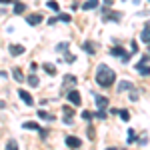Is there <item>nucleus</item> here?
Here are the masks:
<instances>
[{"instance_id":"29","label":"nucleus","mask_w":150,"mask_h":150,"mask_svg":"<svg viewBox=\"0 0 150 150\" xmlns=\"http://www.w3.org/2000/svg\"><path fill=\"white\" fill-rule=\"evenodd\" d=\"M62 112H64V114L68 116V118H72V114H74V112H72V108H70V106H64V108H62Z\"/></svg>"},{"instance_id":"13","label":"nucleus","mask_w":150,"mask_h":150,"mask_svg":"<svg viewBox=\"0 0 150 150\" xmlns=\"http://www.w3.org/2000/svg\"><path fill=\"white\" fill-rule=\"evenodd\" d=\"M140 38H142V42H144V44H148V42H150V34H148V22L144 24V30H142V34H140Z\"/></svg>"},{"instance_id":"16","label":"nucleus","mask_w":150,"mask_h":150,"mask_svg":"<svg viewBox=\"0 0 150 150\" xmlns=\"http://www.w3.org/2000/svg\"><path fill=\"white\" fill-rule=\"evenodd\" d=\"M24 10H26V4H22V2H14V14H22Z\"/></svg>"},{"instance_id":"22","label":"nucleus","mask_w":150,"mask_h":150,"mask_svg":"<svg viewBox=\"0 0 150 150\" xmlns=\"http://www.w3.org/2000/svg\"><path fill=\"white\" fill-rule=\"evenodd\" d=\"M28 82H30V86H32V88H38V84H40L34 74H32V76H28Z\"/></svg>"},{"instance_id":"27","label":"nucleus","mask_w":150,"mask_h":150,"mask_svg":"<svg viewBox=\"0 0 150 150\" xmlns=\"http://www.w3.org/2000/svg\"><path fill=\"white\" fill-rule=\"evenodd\" d=\"M46 4H48V8H50V10H58V2H56V0H48Z\"/></svg>"},{"instance_id":"9","label":"nucleus","mask_w":150,"mask_h":150,"mask_svg":"<svg viewBox=\"0 0 150 150\" xmlns=\"http://www.w3.org/2000/svg\"><path fill=\"white\" fill-rule=\"evenodd\" d=\"M26 22L30 24V26H38V24L42 22V16L40 14H30V16H26Z\"/></svg>"},{"instance_id":"33","label":"nucleus","mask_w":150,"mask_h":150,"mask_svg":"<svg viewBox=\"0 0 150 150\" xmlns=\"http://www.w3.org/2000/svg\"><path fill=\"white\" fill-rule=\"evenodd\" d=\"M112 2H114V0H104V4H106V6H112Z\"/></svg>"},{"instance_id":"26","label":"nucleus","mask_w":150,"mask_h":150,"mask_svg":"<svg viewBox=\"0 0 150 150\" xmlns=\"http://www.w3.org/2000/svg\"><path fill=\"white\" fill-rule=\"evenodd\" d=\"M134 140H136V134H134V130L130 128V130H128V144H132Z\"/></svg>"},{"instance_id":"12","label":"nucleus","mask_w":150,"mask_h":150,"mask_svg":"<svg viewBox=\"0 0 150 150\" xmlns=\"http://www.w3.org/2000/svg\"><path fill=\"white\" fill-rule=\"evenodd\" d=\"M134 86H132V82H128V80H122L120 84H118V92H124V90H132Z\"/></svg>"},{"instance_id":"30","label":"nucleus","mask_w":150,"mask_h":150,"mask_svg":"<svg viewBox=\"0 0 150 150\" xmlns=\"http://www.w3.org/2000/svg\"><path fill=\"white\" fill-rule=\"evenodd\" d=\"M82 118H84V120H90V118H92V114L86 110V112H82Z\"/></svg>"},{"instance_id":"23","label":"nucleus","mask_w":150,"mask_h":150,"mask_svg":"<svg viewBox=\"0 0 150 150\" xmlns=\"http://www.w3.org/2000/svg\"><path fill=\"white\" fill-rule=\"evenodd\" d=\"M54 20H56V22H58V20H62V22H70L72 18H70L68 14H58V16H56V18H54Z\"/></svg>"},{"instance_id":"4","label":"nucleus","mask_w":150,"mask_h":150,"mask_svg":"<svg viewBox=\"0 0 150 150\" xmlns=\"http://www.w3.org/2000/svg\"><path fill=\"white\" fill-rule=\"evenodd\" d=\"M136 70H138L142 76H148V54H144V56L140 58V62H138V66H136Z\"/></svg>"},{"instance_id":"5","label":"nucleus","mask_w":150,"mask_h":150,"mask_svg":"<svg viewBox=\"0 0 150 150\" xmlns=\"http://www.w3.org/2000/svg\"><path fill=\"white\" fill-rule=\"evenodd\" d=\"M94 102L98 106V110H106V106H108V98L102 96V94H94Z\"/></svg>"},{"instance_id":"10","label":"nucleus","mask_w":150,"mask_h":150,"mask_svg":"<svg viewBox=\"0 0 150 150\" xmlns=\"http://www.w3.org/2000/svg\"><path fill=\"white\" fill-rule=\"evenodd\" d=\"M98 4H100V0H86V2L82 4V10H92V8H98Z\"/></svg>"},{"instance_id":"24","label":"nucleus","mask_w":150,"mask_h":150,"mask_svg":"<svg viewBox=\"0 0 150 150\" xmlns=\"http://www.w3.org/2000/svg\"><path fill=\"white\" fill-rule=\"evenodd\" d=\"M118 114H120V118H122L124 122H128V120H130V114H128V110H118Z\"/></svg>"},{"instance_id":"20","label":"nucleus","mask_w":150,"mask_h":150,"mask_svg":"<svg viewBox=\"0 0 150 150\" xmlns=\"http://www.w3.org/2000/svg\"><path fill=\"white\" fill-rule=\"evenodd\" d=\"M22 128H26V130H40V126H38L36 122H24Z\"/></svg>"},{"instance_id":"15","label":"nucleus","mask_w":150,"mask_h":150,"mask_svg":"<svg viewBox=\"0 0 150 150\" xmlns=\"http://www.w3.org/2000/svg\"><path fill=\"white\" fill-rule=\"evenodd\" d=\"M84 50H86L88 54H94V52H96V44L88 40V42H84Z\"/></svg>"},{"instance_id":"21","label":"nucleus","mask_w":150,"mask_h":150,"mask_svg":"<svg viewBox=\"0 0 150 150\" xmlns=\"http://www.w3.org/2000/svg\"><path fill=\"white\" fill-rule=\"evenodd\" d=\"M120 16H122V14H120V12H112V14H110V16H104V20H110V18H112V20H114V22H118V20H120Z\"/></svg>"},{"instance_id":"34","label":"nucleus","mask_w":150,"mask_h":150,"mask_svg":"<svg viewBox=\"0 0 150 150\" xmlns=\"http://www.w3.org/2000/svg\"><path fill=\"white\" fill-rule=\"evenodd\" d=\"M106 150H116V148H106Z\"/></svg>"},{"instance_id":"18","label":"nucleus","mask_w":150,"mask_h":150,"mask_svg":"<svg viewBox=\"0 0 150 150\" xmlns=\"http://www.w3.org/2000/svg\"><path fill=\"white\" fill-rule=\"evenodd\" d=\"M38 116H40L42 120H48V122H52V120H54V116H52V114H48L46 110H38Z\"/></svg>"},{"instance_id":"17","label":"nucleus","mask_w":150,"mask_h":150,"mask_svg":"<svg viewBox=\"0 0 150 150\" xmlns=\"http://www.w3.org/2000/svg\"><path fill=\"white\" fill-rule=\"evenodd\" d=\"M68 42H60V44H58L56 46V52H60V54H66V52H68Z\"/></svg>"},{"instance_id":"28","label":"nucleus","mask_w":150,"mask_h":150,"mask_svg":"<svg viewBox=\"0 0 150 150\" xmlns=\"http://www.w3.org/2000/svg\"><path fill=\"white\" fill-rule=\"evenodd\" d=\"M6 150H18L16 142H14V140H8V144H6Z\"/></svg>"},{"instance_id":"8","label":"nucleus","mask_w":150,"mask_h":150,"mask_svg":"<svg viewBox=\"0 0 150 150\" xmlns=\"http://www.w3.org/2000/svg\"><path fill=\"white\" fill-rule=\"evenodd\" d=\"M68 100H70L72 104H76V106H78V104L82 102L80 92H78V90H70V92H68Z\"/></svg>"},{"instance_id":"11","label":"nucleus","mask_w":150,"mask_h":150,"mask_svg":"<svg viewBox=\"0 0 150 150\" xmlns=\"http://www.w3.org/2000/svg\"><path fill=\"white\" fill-rule=\"evenodd\" d=\"M10 54L12 56H20V54H24V46L22 44H12L10 46Z\"/></svg>"},{"instance_id":"7","label":"nucleus","mask_w":150,"mask_h":150,"mask_svg":"<svg viewBox=\"0 0 150 150\" xmlns=\"http://www.w3.org/2000/svg\"><path fill=\"white\" fill-rule=\"evenodd\" d=\"M18 96H20V98H22V102L28 104V106H32V104H34V100H32V96H30L28 90H18Z\"/></svg>"},{"instance_id":"2","label":"nucleus","mask_w":150,"mask_h":150,"mask_svg":"<svg viewBox=\"0 0 150 150\" xmlns=\"http://www.w3.org/2000/svg\"><path fill=\"white\" fill-rule=\"evenodd\" d=\"M62 92H68L70 88H74V86H76V76H74V74H66V76H64V78H62Z\"/></svg>"},{"instance_id":"19","label":"nucleus","mask_w":150,"mask_h":150,"mask_svg":"<svg viewBox=\"0 0 150 150\" xmlns=\"http://www.w3.org/2000/svg\"><path fill=\"white\" fill-rule=\"evenodd\" d=\"M44 72H48L50 76H54V74H56V68H54V64L46 62V64H44Z\"/></svg>"},{"instance_id":"14","label":"nucleus","mask_w":150,"mask_h":150,"mask_svg":"<svg viewBox=\"0 0 150 150\" xmlns=\"http://www.w3.org/2000/svg\"><path fill=\"white\" fill-rule=\"evenodd\" d=\"M12 76H14V80H16V82H24V74H22V70H20V68L12 70Z\"/></svg>"},{"instance_id":"3","label":"nucleus","mask_w":150,"mask_h":150,"mask_svg":"<svg viewBox=\"0 0 150 150\" xmlns=\"http://www.w3.org/2000/svg\"><path fill=\"white\" fill-rule=\"evenodd\" d=\"M110 54H112V56H120V58H122V62H128V60H130V56H132L130 52H126L124 48H120V46L110 48Z\"/></svg>"},{"instance_id":"6","label":"nucleus","mask_w":150,"mask_h":150,"mask_svg":"<svg viewBox=\"0 0 150 150\" xmlns=\"http://www.w3.org/2000/svg\"><path fill=\"white\" fill-rule=\"evenodd\" d=\"M80 138H76V136H66V146H68L70 150H78L80 148Z\"/></svg>"},{"instance_id":"32","label":"nucleus","mask_w":150,"mask_h":150,"mask_svg":"<svg viewBox=\"0 0 150 150\" xmlns=\"http://www.w3.org/2000/svg\"><path fill=\"white\" fill-rule=\"evenodd\" d=\"M10 2H16V0H0V4H10Z\"/></svg>"},{"instance_id":"31","label":"nucleus","mask_w":150,"mask_h":150,"mask_svg":"<svg viewBox=\"0 0 150 150\" xmlns=\"http://www.w3.org/2000/svg\"><path fill=\"white\" fill-rule=\"evenodd\" d=\"M96 116H98V118H102V120H104V118H106V112H104V110H98V112H96Z\"/></svg>"},{"instance_id":"25","label":"nucleus","mask_w":150,"mask_h":150,"mask_svg":"<svg viewBox=\"0 0 150 150\" xmlns=\"http://www.w3.org/2000/svg\"><path fill=\"white\" fill-rule=\"evenodd\" d=\"M138 98H140L138 90H134V88H132V90H130V100H132V102H136V100H138Z\"/></svg>"},{"instance_id":"1","label":"nucleus","mask_w":150,"mask_h":150,"mask_svg":"<svg viewBox=\"0 0 150 150\" xmlns=\"http://www.w3.org/2000/svg\"><path fill=\"white\" fill-rule=\"evenodd\" d=\"M116 80V72L110 66H106V64H100L98 68H96V84L98 86H102V88H110Z\"/></svg>"}]
</instances>
